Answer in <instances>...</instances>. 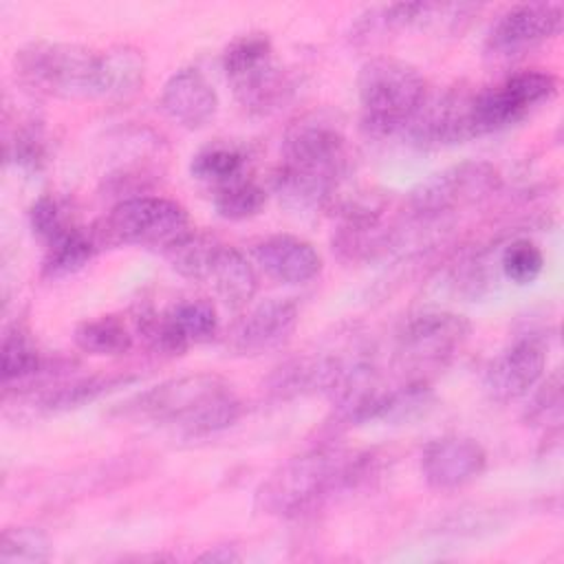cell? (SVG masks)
Instances as JSON below:
<instances>
[{
  "instance_id": "ac0fdd59",
  "label": "cell",
  "mask_w": 564,
  "mask_h": 564,
  "mask_svg": "<svg viewBox=\"0 0 564 564\" xmlns=\"http://www.w3.org/2000/svg\"><path fill=\"white\" fill-rule=\"evenodd\" d=\"M159 106L163 115L187 130L207 126L218 112V93L194 66L178 68L165 82Z\"/></svg>"
},
{
  "instance_id": "9a60e30c",
  "label": "cell",
  "mask_w": 564,
  "mask_h": 564,
  "mask_svg": "<svg viewBox=\"0 0 564 564\" xmlns=\"http://www.w3.org/2000/svg\"><path fill=\"white\" fill-rule=\"evenodd\" d=\"M471 90L447 88L427 93L403 137L423 148L454 145L476 139L471 128Z\"/></svg>"
},
{
  "instance_id": "d6a6232c",
  "label": "cell",
  "mask_w": 564,
  "mask_h": 564,
  "mask_svg": "<svg viewBox=\"0 0 564 564\" xmlns=\"http://www.w3.org/2000/svg\"><path fill=\"white\" fill-rule=\"evenodd\" d=\"M198 560L200 562H214V564H229V562H238L240 555L231 546H214L207 553H203Z\"/></svg>"
},
{
  "instance_id": "44dd1931",
  "label": "cell",
  "mask_w": 564,
  "mask_h": 564,
  "mask_svg": "<svg viewBox=\"0 0 564 564\" xmlns=\"http://www.w3.org/2000/svg\"><path fill=\"white\" fill-rule=\"evenodd\" d=\"M137 379V375L130 372H104V375H90V377H77L70 381H57L51 388H44L37 399H33V408L44 414L66 412L82 408L86 403L97 401L99 397L128 386Z\"/></svg>"
},
{
  "instance_id": "30bf717a",
  "label": "cell",
  "mask_w": 564,
  "mask_h": 564,
  "mask_svg": "<svg viewBox=\"0 0 564 564\" xmlns=\"http://www.w3.org/2000/svg\"><path fill=\"white\" fill-rule=\"evenodd\" d=\"M557 93V77L549 70L531 68L507 75L494 86L471 90V128L476 137L509 128L533 108Z\"/></svg>"
},
{
  "instance_id": "ba28073f",
  "label": "cell",
  "mask_w": 564,
  "mask_h": 564,
  "mask_svg": "<svg viewBox=\"0 0 564 564\" xmlns=\"http://www.w3.org/2000/svg\"><path fill=\"white\" fill-rule=\"evenodd\" d=\"M471 333L469 322L452 311H421L410 315L397 333V361L408 379H425L454 359Z\"/></svg>"
},
{
  "instance_id": "ffe728a7",
  "label": "cell",
  "mask_w": 564,
  "mask_h": 564,
  "mask_svg": "<svg viewBox=\"0 0 564 564\" xmlns=\"http://www.w3.org/2000/svg\"><path fill=\"white\" fill-rule=\"evenodd\" d=\"M198 282L207 284L227 306H247L258 291V275L253 264L236 247L214 240Z\"/></svg>"
},
{
  "instance_id": "4316f807",
  "label": "cell",
  "mask_w": 564,
  "mask_h": 564,
  "mask_svg": "<svg viewBox=\"0 0 564 564\" xmlns=\"http://www.w3.org/2000/svg\"><path fill=\"white\" fill-rule=\"evenodd\" d=\"M267 192L251 178H236L214 189V209L225 220H247L262 212Z\"/></svg>"
},
{
  "instance_id": "f546056e",
  "label": "cell",
  "mask_w": 564,
  "mask_h": 564,
  "mask_svg": "<svg viewBox=\"0 0 564 564\" xmlns=\"http://www.w3.org/2000/svg\"><path fill=\"white\" fill-rule=\"evenodd\" d=\"M562 375L555 370L533 394L524 419L531 425H542L546 430H560L562 423Z\"/></svg>"
},
{
  "instance_id": "4dcf8cb0",
  "label": "cell",
  "mask_w": 564,
  "mask_h": 564,
  "mask_svg": "<svg viewBox=\"0 0 564 564\" xmlns=\"http://www.w3.org/2000/svg\"><path fill=\"white\" fill-rule=\"evenodd\" d=\"M29 223H31V229L33 234L44 240V245L53 242L57 236H62L68 227V220L64 216V209L59 205L57 198L53 196H40L31 209H29Z\"/></svg>"
},
{
  "instance_id": "7c38bea8",
  "label": "cell",
  "mask_w": 564,
  "mask_h": 564,
  "mask_svg": "<svg viewBox=\"0 0 564 564\" xmlns=\"http://www.w3.org/2000/svg\"><path fill=\"white\" fill-rule=\"evenodd\" d=\"M562 2H522L509 7L491 24L485 53L494 59H513L555 37L562 31Z\"/></svg>"
},
{
  "instance_id": "277c9868",
  "label": "cell",
  "mask_w": 564,
  "mask_h": 564,
  "mask_svg": "<svg viewBox=\"0 0 564 564\" xmlns=\"http://www.w3.org/2000/svg\"><path fill=\"white\" fill-rule=\"evenodd\" d=\"M427 93L425 77L410 62L388 55L370 57L357 77L364 132L377 139L403 134Z\"/></svg>"
},
{
  "instance_id": "603a6c76",
  "label": "cell",
  "mask_w": 564,
  "mask_h": 564,
  "mask_svg": "<svg viewBox=\"0 0 564 564\" xmlns=\"http://www.w3.org/2000/svg\"><path fill=\"white\" fill-rule=\"evenodd\" d=\"M97 249L99 245L95 242L93 234L73 225L46 245L42 271L46 278H64L77 273L93 260Z\"/></svg>"
},
{
  "instance_id": "2e32d148",
  "label": "cell",
  "mask_w": 564,
  "mask_h": 564,
  "mask_svg": "<svg viewBox=\"0 0 564 564\" xmlns=\"http://www.w3.org/2000/svg\"><path fill=\"white\" fill-rule=\"evenodd\" d=\"M546 368L544 344L535 335H527L496 355L482 377L487 397L496 403H511L535 388Z\"/></svg>"
},
{
  "instance_id": "484cf974",
  "label": "cell",
  "mask_w": 564,
  "mask_h": 564,
  "mask_svg": "<svg viewBox=\"0 0 564 564\" xmlns=\"http://www.w3.org/2000/svg\"><path fill=\"white\" fill-rule=\"evenodd\" d=\"M245 165H247L245 150L229 143H214L192 156L189 172L196 181L209 183L216 189L229 181L240 178L245 172Z\"/></svg>"
},
{
  "instance_id": "5bb4252c",
  "label": "cell",
  "mask_w": 564,
  "mask_h": 564,
  "mask_svg": "<svg viewBox=\"0 0 564 564\" xmlns=\"http://www.w3.org/2000/svg\"><path fill=\"white\" fill-rule=\"evenodd\" d=\"M300 311L295 302L271 297L251 306L242 317H238L227 335L225 346L231 355L256 357L282 348L295 333Z\"/></svg>"
},
{
  "instance_id": "5b68a950",
  "label": "cell",
  "mask_w": 564,
  "mask_h": 564,
  "mask_svg": "<svg viewBox=\"0 0 564 564\" xmlns=\"http://www.w3.org/2000/svg\"><path fill=\"white\" fill-rule=\"evenodd\" d=\"M187 209L165 196H126L90 231L99 247H143L163 256L189 231Z\"/></svg>"
},
{
  "instance_id": "8fae6325",
  "label": "cell",
  "mask_w": 564,
  "mask_h": 564,
  "mask_svg": "<svg viewBox=\"0 0 564 564\" xmlns=\"http://www.w3.org/2000/svg\"><path fill=\"white\" fill-rule=\"evenodd\" d=\"M137 330L156 352L183 355L192 344L216 337L218 313L209 300L187 297L174 302L163 313H141L137 317Z\"/></svg>"
},
{
  "instance_id": "9c48e42d",
  "label": "cell",
  "mask_w": 564,
  "mask_h": 564,
  "mask_svg": "<svg viewBox=\"0 0 564 564\" xmlns=\"http://www.w3.org/2000/svg\"><path fill=\"white\" fill-rule=\"evenodd\" d=\"M500 172L485 161H463L421 181L408 196V216L425 223L476 205L498 192Z\"/></svg>"
},
{
  "instance_id": "7402d4cb",
  "label": "cell",
  "mask_w": 564,
  "mask_h": 564,
  "mask_svg": "<svg viewBox=\"0 0 564 564\" xmlns=\"http://www.w3.org/2000/svg\"><path fill=\"white\" fill-rule=\"evenodd\" d=\"M145 82V59L134 46L121 44L101 51V99H128Z\"/></svg>"
},
{
  "instance_id": "cb8c5ba5",
  "label": "cell",
  "mask_w": 564,
  "mask_h": 564,
  "mask_svg": "<svg viewBox=\"0 0 564 564\" xmlns=\"http://www.w3.org/2000/svg\"><path fill=\"white\" fill-rule=\"evenodd\" d=\"M75 346L88 355H123L132 348V333L117 315H99L84 319L73 330Z\"/></svg>"
},
{
  "instance_id": "6da1fadb",
  "label": "cell",
  "mask_w": 564,
  "mask_h": 564,
  "mask_svg": "<svg viewBox=\"0 0 564 564\" xmlns=\"http://www.w3.org/2000/svg\"><path fill=\"white\" fill-rule=\"evenodd\" d=\"M348 167L350 154L341 128L324 115H306L284 134L273 192L286 209L315 214L333 205Z\"/></svg>"
},
{
  "instance_id": "8992f818",
  "label": "cell",
  "mask_w": 564,
  "mask_h": 564,
  "mask_svg": "<svg viewBox=\"0 0 564 564\" xmlns=\"http://www.w3.org/2000/svg\"><path fill=\"white\" fill-rule=\"evenodd\" d=\"M15 77L51 97H99L101 51L66 42H31L15 53Z\"/></svg>"
},
{
  "instance_id": "e0dca14e",
  "label": "cell",
  "mask_w": 564,
  "mask_h": 564,
  "mask_svg": "<svg viewBox=\"0 0 564 564\" xmlns=\"http://www.w3.org/2000/svg\"><path fill=\"white\" fill-rule=\"evenodd\" d=\"M487 467L485 447L469 436H441L425 445L421 474L432 489L452 491L476 480Z\"/></svg>"
},
{
  "instance_id": "1f68e13d",
  "label": "cell",
  "mask_w": 564,
  "mask_h": 564,
  "mask_svg": "<svg viewBox=\"0 0 564 564\" xmlns=\"http://www.w3.org/2000/svg\"><path fill=\"white\" fill-rule=\"evenodd\" d=\"M4 152H7V161H13L15 165L29 167V170H37L46 156L42 134L29 126L18 128L13 137L7 139Z\"/></svg>"
},
{
  "instance_id": "d4e9b609",
  "label": "cell",
  "mask_w": 564,
  "mask_h": 564,
  "mask_svg": "<svg viewBox=\"0 0 564 564\" xmlns=\"http://www.w3.org/2000/svg\"><path fill=\"white\" fill-rule=\"evenodd\" d=\"M51 372L48 359L40 355V350L31 344V339L15 326L4 333L2 339V383L11 388V383H29L40 375Z\"/></svg>"
},
{
  "instance_id": "3957f363",
  "label": "cell",
  "mask_w": 564,
  "mask_h": 564,
  "mask_svg": "<svg viewBox=\"0 0 564 564\" xmlns=\"http://www.w3.org/2000/svg\"><path fill=\"white\" fill-rule=\"evenodd\" d=\"M119 414L170 425L187 438H203L231 427L242 414V403L223 377L192 372L130 397Z\"/></svg>"
},
{
  "instance_id": "7a4b0ae2",
  "label": "cell",
  "mask_w": 564,
  "mask_h": 564,
  "mask_svg": "<svg viewBox=\"0 0 564 564\" xmlns=\"http://www.w3.org/2000/svg\"><path fill=\"white\" fill-rule=\"evenodd\" d=\"M372 456L339 445H317L275 467L256 491V507L275 518H297L368 478Z\"/></svg>"
},
{
  "instance_id": "d6986e66",
  "label": "cell",
  "mask_w": 564,
  "mask_h": 564,
  "mask_svg": "<svg viewBox=\"0 0 564 564\" xmlns=\"http://www.w3.org/2000/svg\"><path fill=\"white\" fill-rule=\"evenodd\" d=\"M256 264L282 284H306L322 273L319 251L293 234H271L251 245Z\"/></svg>"
},
{
  "instance_id": "83f0119b",
  "label": "cell",
  "mask_w": 564,
  "mask_h": 564,
  "mask_svg": "<svg viewBox=\"0 0 564 564\" xmlns=\"http://www.w3.org/2000/svg\"><path fill=\"white\" fill-rule=\"evenodd\" d=\"M51 557V540L35 527H9L0 538L2 564H37Z\"/></svg>"
},
{
  "instance_id": "4fadbf2b",
  "label": "cell",
  "mask_w": 564,
  "mask_h": 564,
  "mask_svg": "<svg viewBox=\"0 0 564 564\" xmlns=\"http://www.w3.org/2000/svg\"><path fill=\"white\" fill-rule=\"evenodd\" d=\"M397 238L399 227L386 223V205L381 200L355 198L339 209L333 251L346 262H364L386 253L397 245Z\"/></svg>"
},
{
  "instance_id": "f1b7e54d",
  "label": "cell",
  "mask_w": 564,
  "mask_h": 564,
  "mask_svg": "<svg viewBox=\"0 0 564 564\" xmlns=\"http://www.w3.org/2000/svg\"><path fill=\"white\" fill-rule=\"evenodd\" d=\"M542 269H544V253L529 238L511 240L500 253L502 275L518 286H527V284L535 282L540 278Z\"/></svg>"
},
{
  "instance_id": "52a82bcc",
  "label": "cell",
  "mask_w": 564,
  "mask_h": 564,
  "mask_svg": "<svg viewBox=\"0 0 564 564\" xmlns=\"http://www.w3.org/2000/svg\"><path fill=\"white\" fill-rule=\"evenodd\" d=\"M223 70L236 101L251 115H271L289 101L293 84L273 57L267 35L249 33L236 37L225 55Z\"/></svg>"
}]
</instances>
